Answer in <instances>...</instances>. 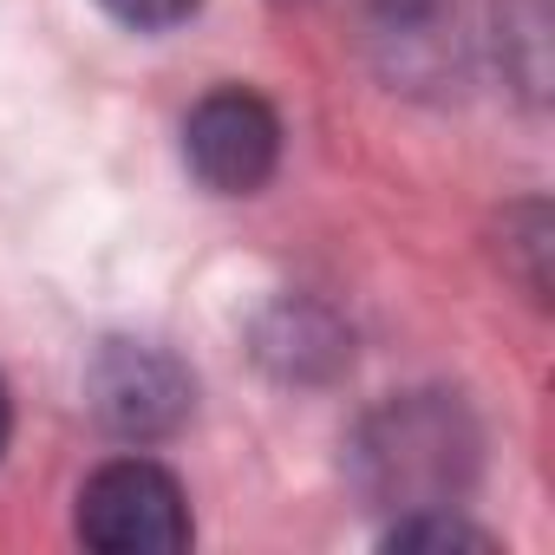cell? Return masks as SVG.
I'll list each match as a JSON object with an SVG mask.
<instances>
[{"label":"cell","mask_w":555,"mask_h":555,"mask_svg":"<svg viewBox=\"0 0 555 555\" xmlns=\"http://www.w3.org/2000/svg\"><path fill=\"white\" fill-rule=\"evenodd\" d=\"M353 477L386 509H451L477 477V425L451 392H405L353 438Z\"/></svg>","instance_id":"obj_1"},{"label":"cell","mask_w":555,"mask_h":555,"mask_svg":"<svg viewBox=\"0 0 555 555\" xmlns=\"http://www.w3.org/2000/svg\"><path fill=\"white\" fill-rule=\"evenodd\" d=\"M190 496L151 457H112L79 490V542L105 555H177L190 548Z\"/></svg>","instance_id":"obj_2"},{"label":"cell","mask_w":555,"mask_h":555,"mask_svg":"<svg viewBox=\"0 0 555 555\" xmlns=\"http://www.w3.org/2000/svg\"><path fill=\"white\" fill-rule=\"evenodd\" d=\"M86 399L112 438L157 444V438L183 431V418L196 405V379L177 353H164L151 340H105L99 360L86 366Z\"/></svg>","instance_id":"obj_3"},{"label":"cell","mask_w":555,"mask_h":555,"mask_svg":"<svg viewBox=\"0 0 555 555\" xmlns=\"http://www.w3.org/2000/svg\"><path fill=\"white\" fill-rule=\"evenodd\" d=\"M183 164L216 196H255L282 164V118L268 99L222 86L183 118Z\"/></svg>","instance_id":"obj_4"},{"label":"cell","mask_w":555,"mask_h":555,"mask_svg":"<svg viewBox=\"0 0 555 555\" xmlns=\"http://www.w3.org/2000/svg\"><path fill=\"white\" fill-rule=\"evenodd\" d=\"M255 353H261V366H268L274 379H301V386H314V379H334V373L347 366V334H340V321H334L327 308L282 301V308L261 321Z\"/></svg>","instance_id":"obj_5"},{"label":"cell","mask_w":555,"mask_h":555,"mask_svg":"<svg viewBox=\"0 0 555 555\" xmlns=\"http://www.w3.org/2000/svg\"><path fill=\"white\" fill-rule=\"evenodd\" d=\"M386 548H496L483 529L457 522L451 509H405L392 529H386Z\"/></svg>","instance_id":"obj_6"},{"label":"cell","mask_w":555,"mask_h":555,"mask_svg":"<svg viewBox=\"0 0 555 555\" xmlns=\"http://www.w3.org/2000/svg\"><path fill=\"white\" fill-rule=\"evenodd\" d=\"M99 8L112 14V21H125V27H138V34H157V27H177V21H190L203 0H99Z\"/></svg>","instance_id":"obj_7"},{"label":"cell","mask_w":555,"mask_h":555,"mask_svg":"<svg viewBox=\"0 0 555 555\" xmlns=\"http://www.w3.org/2000/svg\"><path fill=\"white\" fill-rule=\"evenodd\" d=\"M8 438H14V405H8V386H0V451H8Z\"/></svg>","instance_id":"obj_8"}]
</instances>
